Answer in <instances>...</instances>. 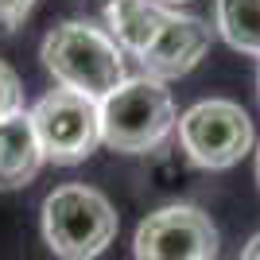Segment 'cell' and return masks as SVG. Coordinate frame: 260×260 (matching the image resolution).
I'll return each instance as SVG.
<instances>
[{"instance_id":"cell-4","label":"cell","mask_w":260,"mask_h":260,"mask_svg":"<svg viewBox=\"0 0 260 260\" xmlns=\"http://www.w3.org/2000/svg\"><path fill=\"white\" fill-rule=\"evenodd\" d=\"M179 144L198 167L225 171L252 148V120L237 101H198L179 117Z\"/></svg>"},{"instance_id":"cell-12","label":"cell","mask_w":260,"mask_h":260,"mask_svg":"<svg viewBox=\"0 0 260 260\" xmlns=\"http://www.w3.org/2000/svg\"><path fill=\"white\" fill-rule=\"evenodd\" d=\"M35 0H0V35H12L27 16H31Z\"/></svg>"},{"instance_id":"cell-8","label":"cell","mask_w":260,"mask_h":260,"mask_svg":"<svg viewBox=\"0 0 260 260\" xmlns=\"http://www.w3.org/2000/svg\"><path fill=\"white\" fill-rule=\"evenodd\" d=\"M167 20H171V8L159 0H109L105 4V23L113 43L136 58L155 43Z\"/></svg>"},{"instance_id":"cell-7","label":"cell","mask_w":260,"mask_h":260,"mask_svg":"<svg viewBox=\"0 0 260 260\" xmlns=\"http://www.w3.org/2000/svg\"><path fill=\"white\" fill-rule=\"evenodd\" d=\"M210 51V27L194 16H179L171 12V20L163 23V31L155 35V43L140 54L144 74L163 82V78H183L198 66V58Z\"/></svg>"},{"instance_id":"cell-1","label":"cell","mask_w":260,"mask_h":260,"mask_svg":"<svg viewBox=\"0 0 260 260\" xmlns=\"http://www.w3.org/2000/svg\"><path fill=\"white\" fill-rule=\"evenodd\" d=\"M43 66L58 78V86L93 101H105L124 82V51L109 31L82 20L58 23L43 39Z\"/></svg>"},{"instance_id":"cell-13","label":"cell","mask_w":260,"mask_h":260,"mask_svg":"<svg viewBox=\"0 0 260 260\" xmlns=\"http://www.w3.org/2000/svg\"><path fill=\"white\" fill-rule=\"evenodd\" d=\"M241 260H260V233L245 245V252H241Z\"/></svg>"},{"instance_id":"cell-15","label":"cell","mask_w":260,"mask_h":260,"mask_svg":"<svg viewBox=\"0 0 260 260\" xmlns=\"http://www.w3.org/2000/svg\"><path fill=\"white\" fill-rule=\"evenodd\" d=\"M159 4H186V0H159Z\"/></svg>"},{"instance_id":"cell-11","label":"cell","mask_w":260,"mask_h":260,"mask_svg":"<svg viewBox=\"0 0 260 260\" xmlns=\"http://www.w3.org/2000/svg\"><path fill=\"white\" fill-rule=\"evenodd\" d=\"M23 113V86H20V74L12 70L8 62H0V120Z\"/></svg>"},{"instance_id":"cell-9","label":"cell","mask_w":260,"mask_h":260,"mask_svg":"<svg viewBox=\"0 0 260 260\" xmlns=\"http://www.w3.org/2000/svg\"><path fill=\"white\" fill-rule=\"evenodd\" d=\"M43 159L47 155L39 148L31 113H16V117L0 120V190H16V186L31 183Z\"/></svg>"},{"instance_id":"cell-3","label":"cell","mask_w":260,"mask_h":260,"mask_svg":"<svg viewBox=\"0 0 260 260\" xmlns=\"http://www.w3.org/2000/svg\"><path fill=\"white\" fill-rule=\"evenodd\" d=\"M43 233L58 260H93L117 237V210L93 186H58L43 202Z\"/></svg>"},{"instance_id":"cell-6","label":"cell","mask_w":260,"mask_h":260,"mask_svg":"<svg viewBox=\"0 0 260 260\" xmlns=\"http://www.w3.org/2000/svg\"><path fill=\"white\" fill-rule=\"evenodd\" d=\"M136 260H214L217 229L194 206H163L136 229Z\"/></svg>"},{"instance_id":"cell-2","label":"cell","mask_w":260,"mask_h":260,"mask_svg":"<svg viewBox=\"0 0 260 260\" xmlns=\"http://www.w3.org/2000/svg\"><path fill=\"white\" fill-rule=\"evenodd\" d=\"M98 109H101V140L124 155L159 148L167 140V132L179 124L171 93L163 89V82L148 74L124 78L105 101H98Z\"/></svg>"},{"instance_id":"cell-14","label":"cell","mask_w":260,"mask_h":260,"mask_svg":"<svg viewBox=\"0 0 260 260\" xmlns=\"http://www.w3.org/2000/svg\"><path fill=\"white\" fill-rule=\"evenodd\" d=\"M256 179H260V148H256Z\"/></svg>"},{"instance_id":"cell-5","label":"cell","mask_w":260,"mask_h":260,"mask_svg":"<svg viewBox=\"0 0 260 260\" xmlns=\"http://www.w3.org/2000/svg\"><path fill=\"white\" fill-rule=\"evenodd\" d=\"M39 148L51 163H82L101 144V109L93 98L74 89H51L31 109Z\"/></svg>"},{"instance_id":"cell-10","label":"cell","mask_w":260,"mask_h":260,"mask_svg":"<svg viewBox=\"0 0 260 260\" xmlns=\"http://www.w3.org/2000/svg\"><path fill=\"white\" fill-rule=\"evenodd\" d=\"M217 31L229 47L260 54V0H217Z\"/></svg>"}]
</instances>
